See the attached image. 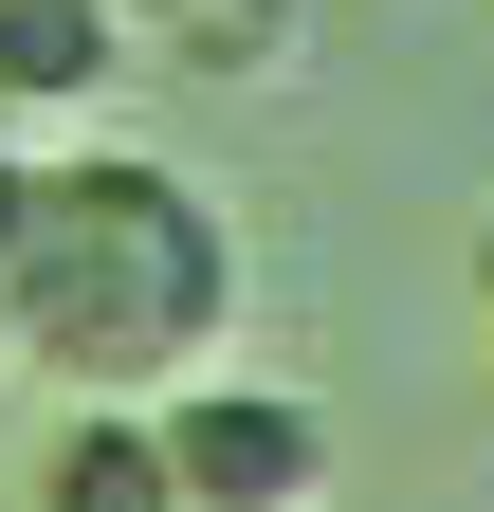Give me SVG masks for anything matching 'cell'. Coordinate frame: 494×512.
Listing matches in <instances>:
<instances>
[{"mask_svg": "<svg viewBox=\"0 0 494 512\" xmlns=\"http://www.w3.org/2000/svg\"><path fill=\"white\" fill-rule=\"evenodd\" d=\"M238 348V220L165 147H74L37 165V256H19V366L37 384H183Z\"/></svg>", "mask_w": 494, "mask_h": 512, "instance_id": "6da1fadb", "label": "cell"}, {"mask_svg": "<svg viewBox=\"0 0 494 512\" xmlns=\"http://www.w3.org/2000/svg\"><path fill=\"white\" fill-rule=\"evenodd\" d=\"M147 421H165L183 512H312L330 494V403H293L257 366H183V384H147Z\"/></svg>", "mask_w": 494, "mask_h": 512, "instance_id": "7a4b0ae2", "label": "cell"}, {"mask_svg": "<svg viewBox=\"0 0 494 512\" xmlns=\"http://www.w3.org/2000/svg\"><path fill=\"white\" fill-rule=\"evenodd\" d=\"M129 74H147L129 0H0V128H92Z\"/></svg>", "mask_w": 494, "mask_h": 512, "instance_id": "3957f363", "label": "cell"}, {"mask_svg": "<svg viewBox=\"0 0 494 512\" xmlns=\"http://www.w3.org/2000/svg\"><path fill=\"white\" fill-rule=\"evenodd\" d=\"M37 512H183V494H165V421L129 403V384H55Z\"/></svg>", "mask_w": 494, "mask_h": 512, "instance_id": "277c9868", "label": "cell"}, {"mask_svg": "<svg viewBox=\"0 0 494 512\" xmlns=\"http://www.w3.org/2000/svg\"><path fill=\"white\" fill-rule=\"evenodd\" d=\"M183 55H202V74H275V55L293 37H312V0H183V19H165Z\"/></svg>", "mask_w": 494, "mask_h": 512, "instance_id": "5b68a950", "label": "cell"}, {"mask_svg": "<svg viewBox=\"0 0 494 512\" xmlns=\"http://www.w3.org/2000/svg\"><path fill=\"white\" fill-rule=\"evenodd\" d=\"M19 256H37V165L0 147V348H19Z\"/></svg>", "mask_w": 494, "mask_h": 512, "instance_id": "8992f818", "label": "cell"}, {"mask_svg": "<svg viewBox=\"0 0 494 512\" xmlns=\"http://www.w3.org/2000/svg\"><path fill=\"white\" fill-rule=\"evenodd\" d=\"M129 19H147V37H165V19H183V0H129Z\"/></svg>", "mask_w": 494, "mask_h": 512, "instance_id": "52a82bcc", "label": "cell"}, {"mask_svg": "<svg viewBox=\"0 0 494 512\" xmlns=\"http://www.w3.org/2000/svg\"><path fill=\"white\" fill-rule=\"evenodd\" d=\"M476 311H494V238H476Z\"/></svg>", "mask_w": 494, "mask_h": 512, "instance_id": "ba28073f", "label": "cell"}]
</instances>
